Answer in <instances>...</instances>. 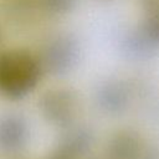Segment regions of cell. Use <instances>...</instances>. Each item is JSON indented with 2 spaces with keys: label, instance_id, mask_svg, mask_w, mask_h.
<instances>
[{
  "label": "cell",
  "instance_id": "cell-9",
  "mask_svg": "<svg viewBox=\"0 0 159 159\" xmlns=\"http://www.w3.org/2000/svg\"><path fill=\"white\" fill-rule=\"evenodd\" d=\"M139 30L154 46H159V0L145 1V15Z\"/></svg>",
  "mask_w": 159,
  "mask_h": 159
},
{
  "label": "cell",
  "instance_id": "cell-5",
  "mask_svg": "<svg viewBox=\"0 0 159 159\" xmlns=\"http://www.w3.org/2000/svg\"><path fill=\"white\" fill-rule=\"evenodd\" d=\"M94 137L92 130L86 125H71L63 129L55 153L67 159H80L92 148Z\"/></svg>",
  "mask_w": 159,
  "mask_h": 159
},
{
  "label": "cell",
  "instance_id": "cell-3",
  "mask_svg": "<svg viewBox=\"0 0 159 159\" xmlns=\"http://www.w3.org/2000/svg\"><path fill=\"white\" fill-rule=\"evenodd\" d=\"M39 108L50 124L66 129L75 123L78 98L70 88H52L41 96Z\"/></svg>",
  "mask_w": 159,
  "mask_h": 159
},
{
  "label": "cell",
  "instance_id": "cell-6",
  "mask_svg": "<svg viewBox=\"0 0 159 159\" xmlns=\"http://www.w3.org/2000/svg\"><path fill=\"white\" fill-rule=\"evenodd\" d=\"M94 98L98 108L104 113L119 114L128 107L130 92L123 81L108 80L98 86Z\"/></svg>",
  "mask_w": 159,
  "mask_h": 159
},
{
  "label": "cell",
  "instance_id": "cell-8",
  "mask_svg": "<svg viewBox=\"0 0 159 159\" xmlns=\"http://www.w3.org/2000/svg\"><path fill=\"white\" fill-rule=\"evenodd\" d=\"M120 48L127 57L133 60H139L148 57L154 50V46L147 40V37L143 35L139 27H137L135 30L127 32L122 37Z\"/></svg>",
  "mask_w": 159,
  "mask_h": 159
},
{
  "label": "cell",
  "instance_id": "cell-11",
  "mask_svg": "<svg viewBox=\"0 0 159 159\" xmlns=\"http://www.w3.org/2000/svg\"><path fill=\"white\" fill-rule=\"evenodd\" d=\"M48 159H67V158H65V157H62V155H60L57 153H53Z\"/></svg>",
  "mask_w": 159,
  "mask_h": 159
},
{
  "label": "cell",
  "instance_id": "cell-1",
  "mask_svg": "<svg viewBox=\"0 0 159 159\" xmlns=\"http://www.w3.org/2000/svg\"><path fill=\"white\" fill-rule=\"evenodd\" d=\"M42 67L40 60L26 50H10L0 56V92L12 99H22L37 86Z\"/></svg>",
  "mask_w": 159,
  "mask_h": 159
},
{
  "label": "cell",
  "instance_id": "cell-7",
  "mask_svg": "<svg viewBox=\"0 0 159 159\" xmlns=\"http://www.w3.org/2000/svg\"><path fill=\"white\" fill-rule=\"evenodd\" d=\"M108 150L113 159H138L142 153V139L133 130H119L111 138Z\"/></svg>",
  "mask_w": 159,
  "mask_h": 159
},
{
  "label": "cell",
  "instance_id": "cell-10",
  "mask_svg": "<svg viewBox=\"0 0 159 159\" xmlns=\"http://www.w3.org/2000/svg\"><path fill=\"white\" fill-rule=\"evenodd\" d=\"M42 5L50 14L66 15L76 7L77 0H42Z\"/></svg>",
  "mask_w": 159,
  "mask_h": 159
},
{
  "label": "cell",
  "instance_id": "cell-2",
  "mask_svg": "<svg viewBox=\"0 0 159 159\" xmlns=\"http://www.w3.org/2000/svg\"><path fill=\"white\" fill-rule=\"evenodd\" d=\"M81 58V45L72 34H58L43 47L41 67L52 76H63L76 68Z\"/></svg>",
  "mask_w": 159,
  "mask_h": 159
},
{
  "label": "cell",
  "instance_id": "cell-4",
  "mask_svg": "<svg viewBox=\"0 0 159 159\" xmlns=\"http://www.w3.org/2000/svg\"><path fill=\"white\" fill-rule=\"evenodd\" d=\"M27 120L17 113H7L0 117V152L15 154L21 152L29 142Z\"/></svg>",
  "mask_w": 159,
  "mask_h": 159
}]
</instances>
